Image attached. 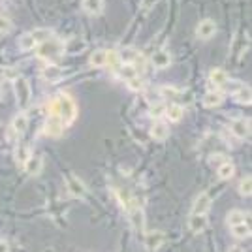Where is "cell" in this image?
Listing matches in <instances>:
<instances>
[{
  "label": "cell",
  "instance_id": "25",
  "mask_svg": "<svg viewBox=\"0 0 252 252\" xmlns=\"http://www.w3.org/2000/svg\"><path fill=\"white\" fill-rule=\"evenodd\" d=\"M117 59L125 64H134L137 61V51L136 49H123V51H119Z\"/></svg>",
  "mask_w": 252,
  "mask_h": 252
},
{
  "label": "cell",
  "instance_id": "36",
  "mask_svg": "<svg viewBox=\"0 0 252 252\" xmlns=\"http://www.w3.org/2000/svg\"><path fill=\"white\" fill-rule=\"evenodd\" d=\"M228 252H243V249H241V247H231Z\"/></svg>",
  "mask_w": 252,
  "mask_h": 252
},
{
  "label": "cell",
  "instance_id": "18",
  "mask_svg": "<svg viewBox=\"0 0 252 252\" xmlns=\"http://www.w3.org/2000/svg\"><path fill=\"white\" fill-rule=\"evenodd\" d=\"M89 63H91V66H94V68H102V66H105V63H107V51H105V49L93 51L91 59H89Z\"/></svg>",
  "mask_w": 252,
  "mask_h": 252
},
{
  "label": "cell",
  "instance_id": "12",
  "mask_svg": "<svg viewBox=\"0 0 252 252\" xmlns=\"http://www.w3.org/2000/svg\"><path fill=\"white\" fill-rule=\"evenodd\" d=\"M211 209V198L209 194H200L196 201H194V207H192V213L194 215H207Z\"/></svg>",
  "mask_w": 252,
  "mask_h": 252
},
{
  "label": "cell",
  "instance_id": "2",
  "mask_svg": "<svg viewBox=\"0 0 252 252\" xmlns=\"http://www.w3.org/2000/svg\"><path fill=\"white\" fill-rule=\"evenodd\" d=\"M64 51V45L59 40H55V38H49L47 42L40 43V47H38V57L40 59H47V61H57Z\"/></svg>",
  "mask_w": 252,
  "mask_h": 252
},
{
  "label": "cell",
  "instance_id": "10",
  "mask_svg": "<svg viewBox=\"0 0 252 252\" xmlns=\"http://www.w3.org/2000/svg\"><path fill=\"white\" fill-rule=\"evenodd\" d=\"M207 224H209V219H207V215H190L189 219V228L192 233H201V231H205L207 228Z\"/></svg>",
  "mask_w": 252,
  "mask_h": 252
},
{
  "label": "cell",
  "instance_id": "29",
  "mask_svg": "<svg viewBox=\"0 0 252 252\" xmlns=\"http://www.w3.org/2000/svg\"><path fill=\"white\" fill-rule=\"evenodd\" d=\"M235 98H237V102H241V104H251V89L249 87H241L237 93H235Z\"/></svg>",
  "mask_w": 252,
  "mask_h": 252
},
{
  "label": "cell",
  "instance_id": "35",
  "mask_svg": "<svg viewBox=\"0 0 252 252\" xmlns=\"http://www.w3.org/2000/svg\"><path fill=\"white\" fill-rule=\"evenodd\" d=\"M0 252H10V247H8V243L2 241V239H0Z\"/></svg>",
  "mask_w": 252,
  "mask_h": 252
},
{
  "label": "cell",
  "instance_id": "33",
  "mask_svg": "<svg viewBox=\"0 0 252 252\" xmlns=\"http://www.w3.org/2000/svg\"><path fill=\"white\" fill-rule=\"evenodd\" d=\"M13 29V25L8 17H4V15H0V34H6V32H11Z\"/></svg>",
  "mask_w": 252,
  "mask_h": 252
},
{
  "label": "cell",
  "instance_id": "28",
  "mask_svg": "<svg viewBox=\"0 0 252 252\" xmlns=\"http://www.w3.org/2000/svg\"><path fill=\"white\" fill-rule=\"evenodd\" d=\"M239 194H241V196H251V194H252V179H251V175H247V177L239 183Z\"/></svg>",
  "mask_w": 252,
  "mask_h": 252
},
{
  "label": "cell",
  "instance_id": "20",
  "mask_svg": "<svg viewBox=\"0 0 252 252\" xmlns=\"http://www.w3.org/2000/svg\"><path fill=\"white\" fill-rule=\"evenodd\" d=\"M11 128H13V132L15 134H25L27 132V128H29V119L27 115H17L13 119V123H11Z\"/></svg>",
  "mask_w": 252,
  "mask_h": 252
},
{
  "label": "cell",
  "instance_id": "21",
  "mask_svg": "<svg viewBox=\"0 0 252 252\" xmlns=\"http://www.w3.org/2000/svg\"><path fill=\"white\" fill-rule=\"evenodd\" d=\"M183 105H179V104H171L166 107V115H168L169 121H173V123H177V121H181L183 119Z\"/></svg>",
  "mask_w": 252,
  "mask_h": 252
},
{
  "label": "cell",
  "instance_id": "7",
  "mask_svg": "<svg viewBox=\"0 0 252 252\" xmlns=\"http://www.w3.org/2000/svg\"><path fill=\"white\" fill-rule=\"evenodd\" d=\"M64 123H63V119L59 115H51L49 119H47V123H45V134L47 136H51V137H57V136H61L63 134V130H64Z\"/></svg>",
  "mask_w": 252,
  "mask_h": 252
},
{
  "label": "cell",
  "instance_id": "16",
  "mask_svg": "<svg viewBox=\"0 0 252 252\" xmlns=\"http://www.w3.org/2000/svg\"><path fill=\"white\" fill-rule=\"evenodd\" d=\"M222 100H224V94L220 91H211L203 96V105L205 107H217V105L222 104Z\"/></svg>",
  "mask_w": 252,
  "mask_h": 252
},
{
  "label": "cell",
  "instance_id": "32",
  "mask_svg": "<svg viewBox=\"0 0 252 252\" xmlns=\"http://www.w3.org/2000/svg\"><path fill=\"white\" fill-rule=\"evenodd\" d=\"M121 75H123L125 79H130V77H136L137 70L134 68V64H125L123 70H121Z\"/></svg>",
  "mask_w": 252,
  "mask_h": 252
},
{
  "label": "cell",
  "instance_id": "31",
  "mask_svg": "<svg viewBox=\"0 0 252 252\" xmlns=\"http://www.w3.org/2000/svg\"><path fill=\"white\" fill-rule=\"evenodd\" d=\"M126 85H128V89L130 91H141L145 85H143V79L136 75V77H130V79H126Z\"/></svg>",
  "mask_w": 252,
  "mask_h": 252
},
{
  "label": "cell",
  "instance_id": "13",
  "mask_svg": "<svg viewBox=\"0 0 252 252\" xmlns=\"http://www.w3.org/2000/svg\"><path fill=\"white\" fill-rule=\"evenodd\" d=\"M63 75H64L63 68H59V66H55V64H49V66H45L42 70V77L45 81H51V83L59 81Z\"/></svg>",
  "mask_w": 252,
  "mask_h": 252
},
{
  "label": "cell",
  "instance_id": "26",
  "mask_svg": "<svg viewBox=\"0 0 252 252\" xmlns=\"http://www.w3.org/2000/svg\"><path fill=\"white\" fill-rule=\"evenodd\" d=\"M19 47H21L23 51H31V49L36 47V42H34L32 34H23L21 38H19Z\"/></svg>",
  "mask_w": 252,
  "mask_h": 252
},
{
  "label": "cell",
  "instance_id": "14",
  "mask_svg": "<svg viewBox=\"0 0 252 252\" xmlns=\"http://www.w3.org/2000/svg\"><path fill=\"white\" fill-rule=\"evenodd\" d=\"M151 63H153L155 68L164 70V68H168L169 64H171V57H169L168 51H157L153 57H151Z\"/></svg>",
  "mask_w": 252,
  "mask_h": 252
},
{
  "label": "cell",
  "instance_id": "3",
  "mask_svg": "<svg viewBox=\"0 0 252 252\" xmlns=\"http://www.w3.org/2000/svg\"><path fill=\"white\" fill-rule=\"evenodd\" d=\"M13 91H15V96H17V104L21 109H27L29 104L32 100V91H31V85L25 77H17L13 81Z\"/></svg>",
  "mask_w": 252,
  "mask_h": 252
},
{
  "label": "cell",
  "instance_id": "17",
  "mask_svg": "<svg viewBox=\"0 0 252 252\" xmlns=\"http://www.w3.org/2000/svg\"><path fill=\"white\" fill-rule=\"evenodd\" d=\"M168 136H169V128L164 123H157V125L151 128V137L157 139V141H164V139H168Z\"/></svg>",
  "mask_w": 252,
  "mask_h": 252
},
{
  "label": "cell",
  "instance_id": "30",
  "mask_svg": "<svg viewBox=\"0 0 252 252\" xmlns=\"http://www.w3.org/2000/svg\"><path fill=\"white\" fill-rule=\"evenodd\" d=\"M29 157H31V151H29V147H27V145H19V147H17V151H15V160H17L19 164H25V162L29 160Z\"/></svg>",
  "mask_w": 252,
  "mask_h": 252
},
{
  "label": "cell",
  "instance_id": "15",
  "mask_svg": "<svg viewBox=\"0 0 252 252\" xmlns=\"http://www.w3.org/2000/svg\"><path fill=\"white\" fill-rule=\"evenodd\" d=\"M83 10L91 15H100L104 11V0H83Z\"/></svg>",
  "mask_w": 252,
  "mask_h": 252
},
{
  "label": "cell",
  "instance_id": "5",
  "mask_svg": "<svg viewBox=\"0 0 252 252\" xmlns=\"http://www.w3.org/2000/svg\"><path fill=\"white\" fill-rule=\"evenodd\" d=\"M66 189H68V192L74 198H83L85 194H87V187L83 185V181L79 177H75V175H72V173L66 177Z\"/></svg>",
  "mask_w": 252,
  "mask_h": 252
},
{
  "label": "cell",
  "instance_id": "38",
  "mask_svg": "<svg viewBox=\"0 0 252 252\" xmlns=\"http://www.w3.org/2000/svg\"><path fill=\"white\" fill-rule=\"evenodd\" d=\"M47 252H49V251H47Z\"/></svg>",
  "mask_w": 252,
  "mask_h": 252
},
{
  "label": "cell",
  "instance_id": "34",
  "mask_svg": "<svg viewBox=\"0 0 252 252\" xmlns=\"http://www.w3.org/2000/svg\"><path fill=\"white\" fill-rule=\"evenodd\" d=\"M166 113V107L162 104H157V105H151V117H160Z\"/></svg>",
  "mask_w": 252,
  "mask_h": 252
},
{
  "label": "cell",
  "instance_id": "27",
  "mask_svg": "<svg viewBox=\"0 0 252 252\" xmlns=\"http://www.w3.org/2000/svg\"><path fill=\"white\" fill-rule=\"evenodd\" d=\"M247 215L245 213H241V211H231L230 215H228V224L231 226H235V224H241V222H247L249 219H245Z\"/></svg>",
  "mask_w": 252,
  "mask_h": 252
},
{
  "label": "cell",
  "instance_id": "22",
  "mask_svg": "<svg viewBox=\"0 0 252 252\" xmlns=\"http://www.w3.org/2000/svg\"><path fill=\"white\" fill-rule=\"evenodd\" d=\"M217 173H219V177L220 179H231L233 177V173H235V166L231 164V162H222L220 166H219V169H217Z\"/></svg>",
  "mask_w": 252,
  "mask_h": 252
},
{
  "label": "cell",
  "instance_id": "1",
  "mask_svg": "<svg viewBox=\"0 0 252 252\" xmlns=\"http://www.w3.org/2000/svg\"><path fill=\"white\" fill-rule=\"evenodd\" d=\"M57 102H59V117L63 119L64 125H70L77 115V105L74 98L70 94H61L57 98Z\"/></svg>",
  "mask_w": 252,
  "mask_h": 252
},
{
  "label": "cell",
  "instance_id": "37",
  "mask_svg": "<svg viewBox=\"0 0 252 252\" xmlns=\"http://www.w3.org/2000/svg\"><path fill=\"white\" fill-rule=\"evenodd\" d=\"M0 100H2V85H0Z\"/></svg>",
  "mask_w": 252,
  "mask_h": 252
},
{
  "label": "cell",
  "instance_id": "6",
  "mask_svg": "<svg viewBox=\"0 0 252 252\" xmlns=\"http://www.w3.org/2000/svg\"><path fill=\"white\" fill-rule=\"evenodd\" d=\"M143 243L149 251H158L166 243V235H164V231H147L143 235Z\"/></svg>",
  "mask_w": 252,
  "mask_h": 252
},
{
  "label": "cell",
  "instance_id": "23",
  "mask_svg": "<svg viewBox=\"0 0 252 252\" xmlns=\"http://www.w3.org/2000/svg\"><path fill=\"white\" fill-rule=\"evenodd\" d=\"M211 81L217 85V87H222V85H226L228 81H230V77H228V74H226L224 70L217 68V70L211 72Z\"/></svg>",
  "mask_w": 252,
  "mask_h": 252
},
{
  "label": "cell",
  "instance_id": "24",
  "mask_svg": "<svg viewBox=\"0 0 252 252\" xmlns=\"http://www.w3.org/2000/svg\"><path fill=\"white\" fill-rule=\"evenodd\" d=\"M32 38H34V42L36 43H43L47 42L49 38H53V31L51 29H36L34 32H31Z\"/></svg>",
  "mask_w": 252,
  "mask_h": 252
},
{
  "label": "cell",
  "instance_id": "4",
  "mask_svg": "<svg viewBox=\"0 0 252 252\" xmlns=\"http://www.w3.org/2000/svg\"><path fill=\"white\" fill-rule=\"evenodd\" d=\"M126 211H128V215H130V224H132V228L137 231V233H143L145 230V217H143V211L141 207L134 203V201H130L128 205H126Z\"/></svg>",
  "mask_w": 252,
  "mask_h": 252
},
{
  "label": "cell",
  "instance_id": "19",
  "mask_svg": "<svg viewBox=\"0 0 252 252\" xmlns=\"http://www.w3.org/2000/svg\"><path fill=\"white\" fill-rule=\"evenodd\" d=\"M231 235L237 237V239H247V237L251 235V226H249V222H241V224L231 226Z\"/></svg>",
  "mask_w": 252,
  "mask_h": 252
},
{
  "label": "cell",
  "instance_id": "11",
  "mask_svg": "<svg viewBox=\"0 0 252 252\" xmlns=\"http://www.w3.org/2000/svg\"><path fill=\"white\" fill-rule=\"evenodd\" d=\"M23 166H25V171H27L31 177H34V175H38V173L42 171L43 158L40 157V155H31V157H29V160H27Z\"/></svg>",
  "mask_w": 252,
  "mask_h": 252
},
{
  "label": "cell",
  "instance_id": "8",
  "mask_svg": "<svg viewBox=\"0 0 252 252\" xmlns=\"http://www.w3.org/2000/svg\"><path fill=\"white\" fill-rule=\"evenodd\" d=\"M230 130H231V134L235 137H239V139L251 136V126H249V121H245V119H235V121H231Z\"/></svg>",
  "mask_w": 252,
  "mask_h": 252
},
{
  "label": "cell",
  "instance_id": "9",
  "mask_svg": "<svg viewBox=\"0 0 252 252\" xmlns=\"http://www.w3.org/2000/svg\"><path fill=\"white\" fill-rule=\"evenodd\" d=\"M215 32H217V23L211 21V19H205V21H201L198 25V29H196V36L200 38V40H209L215 36Z\"/></svg>",
  "mask_w": 252,
  "mask_h": 252
}]
</instances>
